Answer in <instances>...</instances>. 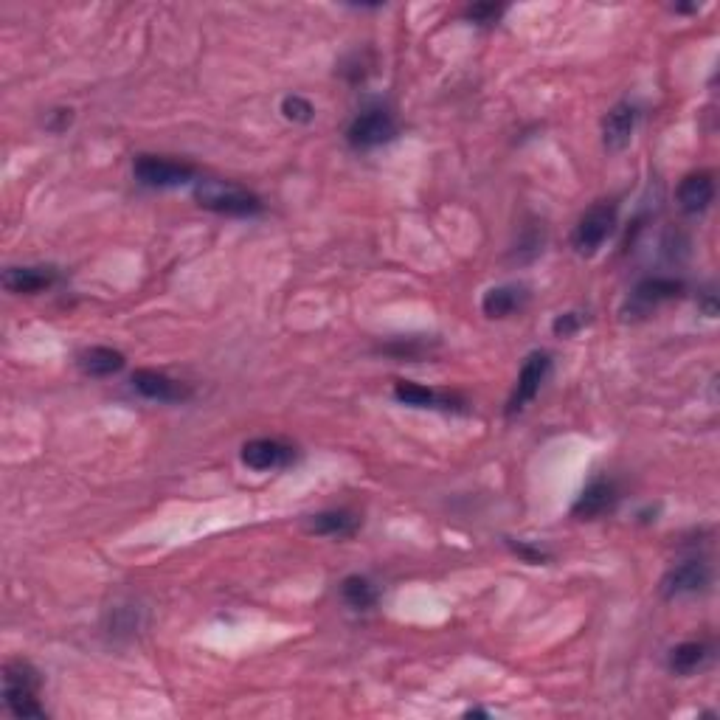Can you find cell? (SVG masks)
Segmentation results:
<instances>
[{
  "mask_svg": "<svg viewBox=\"0 0 720 720\" xmlns=\"http://www.w3.org/2000/svg\"><path fill=\"white\" fill-rule=\"evenodd\" d=\"M40 673L29 661H9L3 670V701L15 718H45V709L37 701Z\"/></svg>",
  "mask_w": 720,
  "mask_h": 720,
  "instance_id": "1",
  "label": "cell"
},
{
  "mask_svg": "<svg viewBox=\"0 0 720 720\" xmlns=\"http://www.w3.org/2000/svg\"><path fill=\"white\" fill-rule=\"evenodd\" d=\"M195 197L203 209L228 214V217H254L262 211V200L254 192L240 189L234 183H223V180H200Z\"/></svg>",
  "mask_w": 720,
  "mask_h": 720,
  "instance_id": "2",
  "label": "cell"
},
{
  "mask_svg": "<svg viewBox=\"0 0 720 720\" xmlns=\"http://www.w3.org/2000/svg\"><path fill=\"white\" fill-rule=\"evenodd\" d=\"M397 138V119L386 107H369L363 110L346 130V141L355 150H372L380 144H389Z\"/></svg>",
  "mask_w": 720,
  "mask_h": 720,
  "instance_id": "3",
  "label": "cell"
},
{
  "mask_svg": "<svg viewBox=\"0 0 720 720\" xmlns=\"http://www.w3.org/2000/svg\"><path fill=\"white\" fill-rule=\"evenodd\" d=\"M616 206L614 203H597L580 217V223L571 234V245L580 256H594L600 251L605 240L614 234Z\"/></svg>",
  "mask_w": 720,
  "mask_h": 720,
  "instance_id": "4",
  "label": "cell"
},
{
  "mask_svg": "<svg viewBox=\"0 0 720 720\" xmlns=\"http://www.w3.org/2000/svg\"><path fill=\"white\" fill-rule=\"evenodd\" d=\"M133 175L141 186L172 189V186H183L195 178V166L172 161V158H158V155H138L133 164Z\"/></svg>",
  "mask_w": 720,
  "mask_h": 720,
  "instance_id": "5",
  "label": "cell"
},
{
  "mask_svg": "<svg viewBox=\"0 0 720 720\" xmlns=\"http://www.w3.org/2000/svg\"><path fill=\"white\" fill-rule=\"evenodd\" d=\"M549 372H552V358H549L546 352H532V355L524 360L518 383H515V391H512L510 397V405H507V414H510V417L518 414V411H524L526 405L538 397L540 386L546 383Z\"/></svg>",
  "mask_w": 720,
  "mask_h": 720,
  "instance_id": "6",
  "label": "cell"
},
{
  "mask_svg": "<svg viewBox=\"0 0 720 720\" xmlns=\"http://www.w3.org/2000/svg\"><path fill=\"white\" fill-rule=\"evenodd\" d=\"M709 577H712V574H709V566H706L704 560L692 557V560H684V563H678L675 569L664 574L661 594H664L667 600L698 594V591H704L706 585H709Z\"/></svg>",
  "mask_w": 720,
  "mask_h": 720,
  "instance_id": "7",
  "label": "cell"
},
{
  "mask_svg": "<svg viewBox=\"0 0 720 720\" xmlns=\"http://www.w3.org/2000/svg\"><path fill=\"white\" fill-rule=\"evenodd\" d=\"M133 386L138 394H144L147 400H158V403H183L192 397V389L186 383H180L164 372H152V369H138L133 375Z\"/></svg>",
  "mask_w": 720,
  "mask_h": 720,
  "instance_id": "8",
  "label": "cell"
},
{
  "mask_svg": "<svg viewBox=\"0 0 720 720\" xmlns=\"http://www.w3.org/2000/svg\"><path fill=\"white\" fill-rule=\"evenodd\" d=\"M296 459V450L279 439H251L242 445V462L254 470H279Z\"/></svg>",
  "mask_w": 720,
  "mask_h": 720,
  "instance_id": "9",
  "label": "cell"
},
{
  "mask_svg": "<svg viewBox=\"0 0 720 720\" xmlns=\"http://www.w3.org/2000/svg\"><path fill=\"white\" fill-rule=\"evenodd\" d=\"M684 290V282L678 279H664V276H656V279H645L642 285L633 290V296L628 301V310L633 315H647L650 310H656L659 304L670 299H678Z\"/></svg>",
  "mask_w": 720,
  "mask_h": 720,
  "instance_id": "10",
  "label": "cell"
},
{
  "mask_svg": "<svg viewBox=\"0 0 720 720\" xmlns=\"http://www.w3.org/2000/svg\"><path fill=\"white\" fill-rule=\"evenodd\" d=\"M616 504V487L614 481L608 479H597L591 481L588 487H585L580 498L574 501V518H583V521H594V518H600L605 512L614 510Z\"/></svg>",
  "mask_w": 720,
  "mask_h": 720,
  "instance_id": "11",
  "label": "cell"
},
{
  "mask_svg": "<svg viewBox=\"0 0 720 720\" xmlns=\"http://www.w3.org/2000/svg\"><path fill=\"white\" fill-rule=\"evenodd\" d=\"M636 121H639L636 107L628 105V102L616 105L614 110L605 116V121H602V141H605V147L611 152L625 150L630 144V138H633Z\"/></svg>",
  "mask_w": 720,
  "mask_h": 720,
  "instance_id": "12",
  "label": "cell"
},
{
  "mask_svg": "<svg viewBox=\"0 0 720 720\" xmlns=\"http://www.w3.org/2000/svg\"><path fill=\"white\" fill-rule=\"evenodd\" d=\"M715 200V178L709 172H695L687 175L678 186V203L687 214H701L709 209V203Z\"/></svg>",
  "mask_w": 720,
  "mask_h": 720,
  "instance_id": "13",
  "label": "cell"
},
{
  "mask_svg": "<svg viewBox=\"0 0 720 720\" xmlns=\"http://www.w3.org/2000/svg\"><path fill=\"white\" fill-rule=\"evenodd\" d=\"M526 301V290L518 285H501V287H493V290H487L484 293V299H481V310L487 318H507L512 315L515 310H521Z\"/></svg>",
  "mask_w": 720,
  "mask_h": 720,
  "instance_id": "14",
  "label": "cell"
},
{
  "mask_svg": "<svg viewBox=\"0 0 720 720\" xmlns=\"http://www.w3.org/2000/svg\"><path fill=\"white\" fill-rule=\"evenodd\" d=\"M360 526V518L355 512L349 510H330L318 512L307 521V529L315 535H330V538H346V535H355Z\"/></svg>",
  "mask_w": 720,
  "mask_h": 720,
  "instance_id": "15",
  "label": "cell"
},
{
  "mask_svg": "<svg viewBox=\"0 0 720 720\" xmlns=\"http://www.w3.org/2000/svg\"><path fill=\"white\" fill-rule=\"evenodd\" d=\"M57 282L54 268H9L3 276V285L12 293H40Z\"/></svg>",
  "mask_w": 720,
  "mask_h": 720,
  "instance_id": "16",
  "label": "cell"
},
{
  "mask_svg": "<svg viewBox=\"0 0 720 720\" xmlns=\"http://www.w3.org/2000/svg\"><path fill=\"white\" fill-rule=\"evenodd\" d=\"M79 369L90 377H110L124 369V355L110 346H90L79 355Z\"/></svg>",
  "mask_w": 720,
  "mask_h": 720,
  "instance_id": "17",
  "label": "cell"
},
{
  "mask_svg": "<svg viewBox=\"0 0 720 720\" xmlns=\"http://www.w3.org/2000/svg\"><path fill=\"white\" fill-rule=\"evenodd\" d=\"M709 661V647L704 642H684V645L673 647L670 653V670L675 675H692L701 670Z\"/></svg>",
  "mask_w": 720,
  "mask_h": 720,
  "instance_id": "18",
  "label": "cell"
},
{
  "mask_svg": "<svg viewBox=\"0 0 720 720\" xmlns=\"http://www.w3.org/2000/svg\"><path fill=\"white\" fill-rule=\"evenodd\" d=\"M394 397L405 405H414V408H448V400H442L436 391L425 389V386H417V383H408V380H400L394 386Z\"/></svg>",
  "mask_w": 720,
  "mask_h": 720,
  "instance_id": "19",
  "label": "cell"
},
{
  "mask_svg": "<svg viewBox=\"0 0 720 720\" xmlns=\"http://www.w3.org/2000/svg\"><path fill=\"white\" fill-rule=\"evenodd\" d=\"M341 594L355 611H369L377 602V588L366 577H346L344 585H341Z\"/></svg>",
  "mask_w": 720,
  "mask_h": 720,
  "instance_id": "20",
  "label": "cell"
},
{
  "mask_svg": "<svg viewBox=\"0 0 720 720\" xmlns=\"http://www.w3.org/2000/svg\"><path fill=\"white\" fill-rule=\"evenodd\" d=\"M282 113H285V119L296 121V124H307V121H313L315 107L304 96H287L282 102Z\"/></svg>",
  "mask_w": 720,
  "mask_h": 720,
  "instance_id": "21",
  "label": "cell"
},
{
  "mask_svg": "<svg viewBox=\"0 0 720 720\" xmlns=\"http://www.w3.org/2000/svg\"><path fill=\"white\" fill-rule=\"evenodd\" d=\"M501 12H504V6H495V3H476V6L467 9V17H470L473 23L487 26V23H495Z\"/></svg>",
  "mask_w": 720,
  "mask_h": 720,
  "instance_id": "22",
  "label": "cell"
},
{
  "mask_svg": "<svg viewBox=\"0 0 720 720\" xmlns=\"http://www.w3.org/2000/svg\"><path fill=\"white\" fill-rule=\"evenodd\" d=\"M580 327H583V315L580 313L557 315L555 324H552V330H555V335H560V338H571Z\"/></svg>",
  "mask_w": 720,
  "mask_h": 720,
  "instance_id": "23",
  "label": "cell"
},
{
  "mask_svg": "<svg viewBox=\"0 0 720 720\" xmlns=\"http://www.w3.org/2000/svg\"><path fill=\"white\" fill-rule=\"evenodd\" d=\"M71 121H74V110H54L51 119H48V130L62 133L65 127H71Z\"/></svg>",
  "mask_w": 720,
  "mask_h": 720,
  "instance_id": "24",
  "label": "cell"
},
{
  "mask_svg": "<svg viewBox=\"0 0 720 720\" xmlns=\"http://www.w3.org/2000/svg\"><path fill=\"white\" fill-rule=\"evenodd\" d=\"M512 549L518 552L521 557H526L529 563H543L546 560V552H540V549H532V546H526V543H510Z\"/></svg>",
  "mask_w": 720,
  "mask_h": 720,
  "instance_id": "25",
  "label": "cell"
}]
</instances>
